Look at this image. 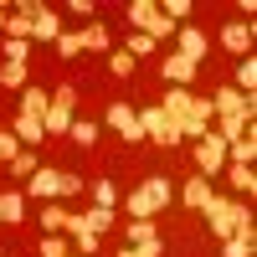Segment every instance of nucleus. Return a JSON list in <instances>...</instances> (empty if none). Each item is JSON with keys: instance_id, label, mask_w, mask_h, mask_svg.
<instances>
[{"instance_id": "nucleus-1", "label": "nucleus", "mask_w": 257, "mask_h": 257, "mask_svg": "<svg viewBox=\"0 0 257 257\" xmlns=\"http://www.w3.org/2000/svg\"><path fill=\"white\" fill-rule=\"evenodd\" d=\"M201 216H206V231L216 242H226L231 231H247L252 226V201H226V196H211L201 206Z\"/></svg>"}, {"instance_id": "nucleus-2", "label": "nucleus", "mask_w": 257, "mask_h": 257, "mask_svg": "<svg viewBox=\"0 0 257 257\" xmlns=\"http://www.w3.org/2000/svg\"><path fill=\"white\" fill-rule=\"evenodd\" d=\"M123 16L134 21V31H139V36H149L155 47H160V41H170V36L180 31L175 21H170V16L155 6V0H128V6H123Z\"/></svg>"}, {"instance_id": "nucleus-3", "label": "nucleus", "mask_w": 257, "mask_h": 257, "mask_svg": "<svg viewBox=\"0 0 257 257\" xmlns=\"http://www.w3.org/2000/svg\"><path fill=\"white\" fill-rule=\"evenodd\" d=\"M72 118H77V88L72 82H62V88H52V108H47V134H67L72 128Z\"/></svg>"}, {"instance_id": "nucleus-4", "label": "nucleus", "mask_w": 257, "mask_h": 257, "mask_svg": "<svg viewBox=\"0 0 257 257\" xmlns=\"http://www.w3.org/2000/svg\"><path fill=\"white\" fill-rule=\"evenodd\" d=\"M190 155H196V170L211 180V175H221V170H226V139H216V134L206 128V139L190 144Z\"/></svg>"}, {"instance_id": "nucleus-5", "label": "nucleus", "mask_w": 257, "mask_h": 257, "mask_svg": "<svg viewBox=\"0 0 257 257\" xmlns=\"http://www.w3.org/2000/svg\"><path fill=\"white\" fill-rule=\"evenodd\" d=\"M211 108H216V113H226V118H242V123H252V113H257V93L216 88V93H211Z\"/></svg>"}, {"instance_id": "nucleus-6", "label": "nucleus", "mask_w": 257, "mask_h": 257, "mask_svg": "<svg viewBox=\"0 0 257 257\" xmlns=\"http://www.w3.org/2000/svg\"><path fill=\"white\" fill-rule=\"evenodd\" d=\"M103 123H108L113 134H123V144H139V139H144V128H139V108H128V103H108Z\"/></svg>"}, {"instance_id": "nucleus-7", "label": "nucleus", "mask_w": 257, "mask_h": 257, "mask_svg": "<svg viewBox=\"0 0 257 257\" xmlns=\"http://www.w3.org/2000/svg\"><path fill=\"white\" fill-rule=\"evenodd\" d=\"M139 196L149 201V211H155V216H165L170 201H175V185H170L165 175H144V180H139Z\"/></svg>"}, {"instance_id": "nucleus-8", "label": "nucleus", "mask_w": 257, "mask_h": 257, "mask_svg": "<svg viewBox=\"0 0 257 257\" xmlns=\"http://www.w3.org/2000/svg\"><path fill=\"white\" fill-rule=\"evenodd\" d=\"M252 36H257V21H231V26H221V47L231 57H252Z\"/></svg>"}, {"instance_id": "nucleus-9", "label": "nucleus", "mask_w": 257, "mask_h": 257, "mask_svg": "<svg viewBox=\"0 0 257 257\" xmlns=\"http://www.w3.org/2000/svg\"><path fill=\"white\" fill-rule=\"evenodd\" d=\"M62 175H67V170H36L26 180V196L31 201H62Z\"/></svg>"}, {"instance_id": "nucleus-10", "label": "nucleus", "mask_w": 257, "mask_h": 257, "mask_svg": "<svg viewBox=\"0 0 257 257\" xmlns=\"http://www.w3.org/2000/svg\"><path fill=\"white\" fill-rule=\"evenodd\" d=\"M160 77L170 82V88H190V77H196V62H185L180 52H165V57H160Z\"/></svg>"}, {"instance_id": "nucleus-11", "label": "nucleus", "mask_w": 257, "mask_h": 257, "mask_svg": "<svg viewBox=\"0 0 257 257\" xmlns=\"http://www.w3.org/2000/svg\"><path fill=\"white\" fill-rule=\"evenodd\" d=\"M175 52H180L185 62H196V67H201V62H206V31L180 26V31H175Z\"/></svg>"}, {"instance_id": "nucleus-12", "label": "nucleus", "mask_w": 257, "mask_h": 257, "mask_svg": "<svg viewBox=\"0 0 257 257\" xmlns=\"http://www.w3.org/2000/svg\"><path fill=\"white\" fill-rule=\"evenodd\" d=\"M11 134L21 139V149H36L41 139H47V123L31 118V113H16V118H11Z\"/></svg>"}, {"instance_id": "nucleus-13", "label": "nucleus", "mask_w": 257, "mask_h": 257, "mask_svg": "<svg viewBox=\"0 0 257 257\" xmlns=\"http://www.w3.org/2000/svg\"><path fill=\"white\" fill-rule=\"evenodd\" d=\"M57 36H62V16H57L52 6H41V16L31 21V41H41V47L52 41V47H57Z\"/></svg>"}, {"instance_id": "nucleus-14", "label": "nucleus", "mask_w": 257, "mask_h": 257, "mask_svg": "<svg viewBox=\"0 0 257 257\" xmlns=\"http://www.w3.org/2000/svg\"><path fill=\"white\" fill-rule=\"evenodd\" d=\"M47 108H52V93L41 88V82H26V88H21V113H31V118H47Z\"/></svg>"}, {"instance_id": "nucleus-15", "label": "nucleus", "mask_w": 257, "mask_h": 257, "mask_svg": "<svg viewBox=\"0 0 257 257\" xmlns=\"http://www.w3.org/2000/svg\"><path fill=\"white\" fill-rule=\"evenodd\" d=\"M190 98H196L190 88H170V93H165V103H160V113H165V118H175V123H180V118H190Z\"/></svg>"}, {"instance_id": "nucleus-16", "label": "nucleus", "mask_w": 257, "mask_h": 257, "mask_svg": "<svg viewBox=\"0 0 257 257\" xmlns=\"http://www.w3.org/2000/svg\"><path fill=\"white\" fill-rule=\"evenodd\" d=\"M257 252V226H247V231H231V237L221 242V257H252Z\"/></svg>"}, {"instance_id": "nucleus-17", "label": "nucleus", "mask_w": 257, "mask_h": 257, "mask_svg": "<svg viewBox=\"0 0 257 257\" xmlns=\"http://www.w3.org/2000/svg\"><path fill=\"white\" fill-rule=\"evenodd\" d=\"M211 196H216V190H211V180H206V175H190V180H185V190H180V201H185L190 211H201Z\"/></svg>"}, {"instance_id": "nucleus-18", "label": "nucleus", "mask_w": 257, "mask_h": 257, "mask_svg": "<svg viewBox=\"0 0 257 257\" xmlns=\"http://www.w3.org/2000/svg\"><path fill=\"white\" fill-rule=\"evenodd\" d=\"M221 175L231 180V190H242V196H247V201L257 196V175H252V165H226V170H221Z\"/></svg>"}, {"instance_id": "nucleus-19", "label": "nucleus", "mask_w": 257, "mask_h": 257, "mask_svg": "<svg viewBox=\"0 0 257 257\" xmlns=\"http://www.w3.org/2000/svg\"><path fill=\"white\" fill-rule=\"evenodd\" d=\"M21 216H26V196H21V190H0V221L16 226Z\"/></svg>"}, {"instance_id": "nucleus-20", "label": "nucleus", "mask_w": 257, "mask_h": 257, "mask_svg": "<svg viewBox=\"0 0 257 257\" xmlns=\"http://www.w3.org/2000/svg\"><path fill=\"white\" fill-rule=\"evenodd\" d=\"M98 134H103V128H98L93 118H72V128H67V139H72L77 149H93V144H98Z\"/></svg>"}, {"instance_id": "nucleus-21", "label": "nucleus", "mask_w": 257, "mask_h": 257, "mask_svg": "<svg viewBox=\"0 0 257 257\" xmlns=\"http://www.w3.org/2000/svg\"><path fill=\"white\" fill-rule=\"evenodd\" d=\"M41 237H67V211L62 206H41Z\"/></svg>"}, {"instance_id": "nucleus-22", "label": "nucleus", "mask_w": 257, "mask_h": 257, "mask_svg": "<svg viewBox=\"0 0 257 257\" xmlns=\"http://www.w3.org/2000/svg\"><path fill=\"white\" fill-rule=\"evenodd\" d=\"M252 160H257V139L252 134H242V139L226 144V165H252Z\"/></svg>"}, {"instance_id": "nucleus-23", "label": "nucleus", "mask_w": 257, "mask_h": 257, "mask_svg": "<svg viewBox=\"0 0 257 257\" xmlns=\"http://www.w3.org/2000/svg\"><path fill=\"white\" fill-rule=\"evenodd\" d=\"M237 93H257V57H237Z\"/></svg>"}, {"instance_id": "nucleus-24", "label": "nucleus", "mask_w": 257, "mask_h": 257, "mask_svg": "<svg viewBox=\"0 0 257 257\" xmlns=\"http://www.w3.org/2000/svg\"><path fill=\"white\" fill-rule=\"evenodd\" d=\"M118 221V211H108V206H93V211H82V226H88V231H98V237H103V231H108Z\"/></svg>"}, {"instance_id": "nucleus-25", "label": "nucleus", "mask_w": 257, "mask_h": 257, "mask_svg": "<svg viewBox=\"0 0 257 257\" xmlns=\"http://www.w3.org/2000/svg\"><path fill=\"white\" fill-rule=\"evenodd\" d=\"M108 41H113L108 26H98V21H93V26L82 31V52H108Z\"/></svg>"}, {"instance_id": "nucleus-26", "label": "nucleus", "mask_w": 257, "mask_h": 257, "mask_svg": "<svg viewBox=\"0 0 257 257\" xmlns=\"http://www.w3.org/2000/svg\"><path fill=\"white\" fill-rule=\"evenodd\" d=\"M6 36H11V41H31V16L11 11V21H6Z\"/></svg>"}, {"instance_id": "nucleus-27", "label": "nucleus", "mask_w": 257, "mask_h": 257, "mask_svg": "<svg viewBox=\"0 0 257 257\" xmlns=\"http://www.w3.org/2000/svg\"><path fill=\"white\" fill-rule=\"evenodd\" d=\"M0 88H26V67L21 62H0Z\"/></svg>"}, {"instance_id": "nucleus-28", "label": "nucleus", "mask_w": 257, "mask_h": 257, "mask_svg": "<svg viewBox=\"0 0 257 257\" xmlns=\"http://www.w3.org/2000/svg\"><path fill=\"white\" fill-rule=\"evenodd\" d=\"M36 170H41V165H36V149H21V155L11 160V175H26V180H31Z\"/></svg>"}, {"instance_id": "nucleus-29", "label": "nucleus", "mask_w": 257, "mask_h": 257, "mask_svg": "<svg viewBox=\"0 0 257 257\" xmlns=\"http://www.w3.org/2000/svg\"><path fill=\"white\" fill-rule=\"evenodd\" d=\"M57 57H82V31H62L57 36Z\"/></svg>"}, {"instance_id": "nucleus-30", "label": "nucleus", "mask_w": 257, "mask_h": 257, "mask_svg": "<svg viewBox=\"0 0 257 257\" xmlns=\"http://www.w3.org/2000/svg\"><path fill=\"white\" fill-rule=\"evenodd\" d=\"M113 201H118V185L113 180H93V206H108L113 211Z\"/></svg>"}, {"instance_id": "nucleus-31", "label": "nucleus", "mask_w": 257, "mask_h": 257, "mask_svg": "<svg viewBox=\"0 0 257 257\" xmlns=\"http://www.w3.org/2000/svg\"><path fill=\"white\" fill-rule=\"evenodd\" d=\"M123 237H128V247H139V242H149V237H160V231H155V221H128Z\"/></svg>"}, {"instance_id": "nucleus-32", "label": "nucleus", "mask_w": 257, "mask_h": 257, "mask_svg": "<svg viewBox=\"0 0 257 257\" xmlns=\"http://www.w3.org/2000/svg\"><path fill=\"white\" fill-rule=\"evenodd\" d=\"M190 118H201V123H216V108H211V98H206V93H196V98H190Z\"/></svg>"}, {"instance_id": "nucleus-33", "label": "nucleus", "mask_w": 257, "mask_h": 257, "mask_svg": "<svg viewBox=\"0 0 257 257\" xmlns=\"http://www.w3.org/2000/svg\"><path fill=\"white\" fill-rule=\"evenodd\" d=\"M0 52H6V62H21V67H26V57H31V41H11V36H6V47H0Z\"/></svg>"}, {"instance_id": "nucleus-34", "label": "nucleus", "mask_w": 257, "mask_h": 257, "mask_svg": "<svg viewBox=\"0 0 257 257\" xmlns=\"http://www.w3.org/2000/svg\"><path fill=\"white\" fill-rule=\"evenodd\" d=\"M67 252H72L67 237H41V257H67Z\"/></svg>"}, {"instance_id": "nucleus-35", "label": "nucleus", "mask_w": 257, "mask_h": 257, "mask_svg": "<svg viewBox=\"0 0 257 257\" xmlns=\"http://www.w3.org/2000/svg\"><path fill=\"white\" fill-rule=\"evenodd\" d=\"M123 52H128V57H134V62H139L144 52H155V41H149V36H139V31H134V36H128V41H123Z\"/></svg>"}, {"instance_id": "nucleus-36", "label": "nucleus", "mask_w": 257, "mask_h": 257, "mask_svg": "<svg viewBox=\"0 0 257 257\" xmlns=\"http://www.w3.org/2000/svg\"><path fill=\"white\" fill-rule=\"evenodd\" d=\"M16 155H21V139L11 134V128H0V160H6V165H11Z\"/></svg>"}, {"instance_id": "nucleus-37", "label": "nucleus", "mask_w": 257, "mask_h": 257, "mask_svg": "<svg viewBox=\"0 0 257 257\" xmlns=\"http://www.w3.org/2000/svg\"><path fill=\"white\" fill-rule=\"evenodd\" d=\"M108 72H113V77H128V72H134V57H128V52H113V57H108Z\"/></svg>"}, {"instance_id": "nucleus-38", "label": "nucleus", "mask_w": 257, "mask_h": 257, "mask_svg": "<svg viewBox=\"0 0 257 257\" xmlns=\"http://www.w3.org/2000/svg\"><path fill=\"white\" fill-rule=\"evenodd\" d=\"M62 11L82 16V21H88V26H93V16H98V6H93V0H67V6H62Z\"/></svg>"}, {"instance_id": "nucleus-39", "label": "nucleus", "mask_w": 257, "mask_h": 257, "mask_svg": "<svg viewBox=\"0 0 257 257\" xmlns=\"http://www.w3.org/2000/svg\"><path fill=\"white\" fill-rule=\"evenodd\" d=\"M72 196H82V175H62V201H72Z\"/></svg>"}, {"instance_id": "nucleus-40", "label": "nucleus", "mask_w": 257, "mask_h": 257, "mask_svg": "<svg viewBox=\"0 0 257 257\" xmlns=\"http://www.w3.org/2000/svg\"><path fill=\"white\" fill-rule=\"evenodd\" d=\"M139 252H144V257H165V237H149V242H139Z\"/></svg>"}, {"instance_id": "nucleus-41", "label": "nucleus", "mask_w": 257, "mask_h": 257, "mask_svg": "<svg viewBox=\"0 0 257 257\" xmlns=\"http://www.w3.org/2000/svg\"><path fill=\"white\" fill-rule=\"evenodd\" d=\"M6 21H11V6H6V0H0V31H6Z\"/></svg>"}, {"instance_id": "nucleus-42", "label": "nucleus", "mask_w": 257, "mask_h": 257, "mask_svg": "<svg viewBox=\"0 0 257 257\" xmlns=\"http://www.w3.org/2000/svg\"><path fill=\"white\" fill-rule=\"evenodd\" d=\"M118 257H144V252L139 247H118Z\"/></svg>"}, {"instance_id": "nucleus-43", "label": "nucleus", "mask_w": 257, "mask_h": 257, "mask_svg": "<svg viewBox=\"0 0 257 257\" xmlns=\"http://www.w3.org/2000/svg\"><path fill=\"white\" fill-rule=\"evenodd\" d=\"M67 257H82V252H67Z\"/></svg>"}]
</instances>
